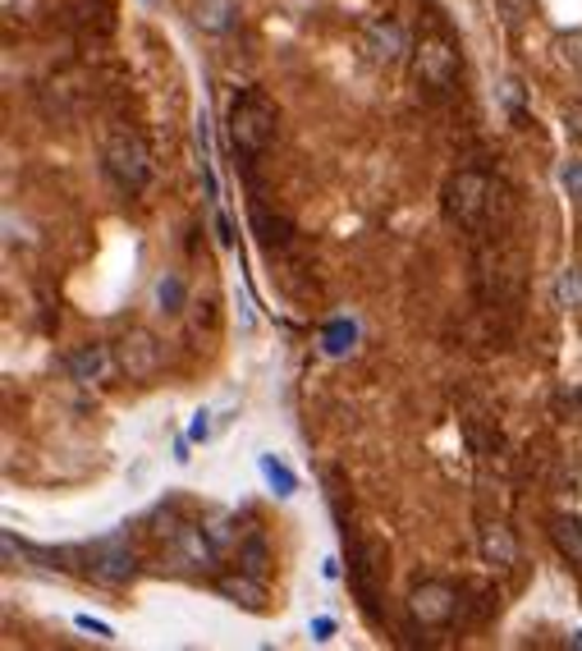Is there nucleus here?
<instances>
[{"instance_id": "19", "label": "nucleus", "mask_w": 582, "mask_h": 651, "mask_svg": "<svg viewBox=\"0 0 582 651\" xmlns=\"http://www.w3.org/2000/svg\"><path fill=\"white\" fill-rule=\"evenodd\" d=\"M349 345H353V326H349V322H335V326L326 330V349H330V353H344Z\"/></svg>"}, {"instance_id": "8", "label": "nucleus", "mask_w": 582, "mask_h": 651, "mask_svg": "<svg viewBox=\"0 0 582 651\" xmlns=\"http://www.w3.org/2000/svg\"><path fill=\"white\" fill-rule=\"evenodd\" d=\"M363 51L372 64H399L409 56V33L395 24V19H372L363 28Z\"/></svg>"}, {"instance_id": "20", "label": "nucleus", "mask_w": 582, "mask_h": 651, "mask_svg": "<svg viewBox=\"0 0 582 651\" xmlns=\"http://www.w3.org/2000/svg\"><path fill=\"white\" fill-rule=\"evenodd\" d=\"M559 184L569 189V197H578V202H582V161H569L565 170H559Z\"/></svg>"}, {"instance_id": "24", "label": "nucleus", "mask_w": 582, "mask_h": 651, "mask_svg": "<svg viewBox=\"0 0 582 651\" xmlns=\"http://www.w3.org/2000/svg\"><path fill=\"white\" fill-rule=\"evenodd\" d=\"M193 441H207V413H197V422H193Z\"/></svg>"}, {"instance_id": "15", "label": "nucleus", "mask_w": 582, "mask_h": 651, "mask_svg": "<svg viewBox=\"0 0 582 651\" xmlns=\"http://www.w3.org/2000/svg\"><path fill=\"white\" fill-rule=\"evenodd\" d=\"M266 565H271V546H266V537H243L239 542V569L262 578Z\"/></svg>"}, {"instance_id": "12", "label": "nucleus", "mask_w": 582, "mask_h": 651, "mask_svg": "<svg viewBox=\"0 0 582 651\" xmlns=\"http://www.w3.org/2000/svg\"><path fill=\"white\" fill-rule=\"evenodd\" d=\"M216 592L243 605V611H266V588H262V578L257 574H226V578H216Z\"/></svg>"}, {"instance_id": "18", "label": "nucleus", "mask_w": 582, "mask_h": 651, "mask_svg": "<svg viewBox=\"0 0 582 651\" xmlns=\"http://www.w3.org/2000/svg\"><path fill=\"white\" fill-rule=\"evenodd\" d=\"M262 473H266V482L276 486V496H294V478H289L276 459H262Z\"/></svg>"}, {"instance_id": "5", "label": "nucleus", "mask_w": 582, "mask_h": 651, "mask_svg": "<svg viewBox=\"0 0 582 651\" xmlns=\"http://www.w3.org/2000/svg\"><path fill=\"white\" fill-rule=\"evenodd\" d=\"M417 79L436 87V93H450L454 79H459V51H454V41L450 37H422L417 41Z\"/></svg>"}, {"instance_id": "4", "label": "nucleus", "mask_w": 582, "mask_h": 651, "mask_svg": "<svg viewBox=\"0 0 582 651\" xmlns=\"http://www.w3.org/2000/svg\"><path fill=\"white\" fill-rule=\"evenodd\" d=\"M116 367L129 381H151L156 372L166 367V345L156 340L151 330H129L116 340Z\"/></svg>"}, {"instance_id": "23", "label": "nucleus", "mask_w": 582, "mask_h": 651, "mask_svg": "<svg viewBox=\"0 0 582 651\" xmlns=\"http://www.w3.org/2000/svg\"><path fill=\"white\" fill-rule=\"evenodd\" d=\"M78 628H87V634H97V638H110V628H106V624H93L87 615H78Z\"/></svg>"}, {"instance_id": "2", "label": "nucleus", "mask_w": 582, "mask_h": 651, "mask_svg": "<svg viewBox=\"0 0 582 651\" xmlns=\"http://www.w3.org/2000/svg\"><path fill=\"white\" fill-rule=\"evenodd\" d=\"M101 161H106V174L116 179L124 193H143L151 184V152L138 133H110L101 147Z\"/></svg>"}, {"instance_id": "11", "label": "nucleus", "mask_w": 582, "mask_h": 651, "mask_svg": "<svg viewBox=\"0 0 582 651\" xmlns=\"http://www.w3.org/2000/svg\"><path fill=\"white\" fill-rule=\"evenodd\" d=\"M116 367V345H83L78 353H70V376L78 386H93V381H106V372Z\"/></svg>"}, {"instance_id": "22", "label": "nucleus", "mask_w": 582, "mask_h": 651, "mask_svg": "<svg viewBox=\"0 0 582 651\" xmlns=\"http://www.w3.org/2000/svg\"><path fill=\"white\" fill-rule=\"evenodd\" d=\"M565 133L573 143H582V101H573L569 110H565Z\"/></svg>"}, {"instance_id": "21", "label": "nucleus", "mask_w": 582, "mask_h": 651, "mask_svg": "<svg viewBox=\"0 0 582 651\" xmlns=\"http://www.w3.org/2000/svg\"><path fill=\"white\" fill-rule=\"evenodd\" d=\"M253 226L262 230V239H266V243H284V226H271V216H266L262 207L253 212Z\"/></svg>"}, {"instance_id": "1", "label": "nucleus", "mask_w": 582, "mask_h": 651, "mask_svg": "<svg viewBox=\"0 0 582 651\" xmlns=\"http://www.w3.org/2000/svg\"><path fill=\"white\" fill-rule=\"evenodd\" d=\"M230 143L243 156H262L266 147L276 143V106L266 101L262 93H239L230 101Z\"/></svg>"}, {"instance_id": "17", "label": "nucleus", "mask_w": 582, "mask_h": 651, "mask_svg": "<svg viewBox=\"0 0 582 651\" xmlns=\"http://www.w3.org/2000/svg\"><path fill=\"white\" fill-rule=\"evenodd\" d=\"M156 303H161V312H184V280L166 276L161 285H156Z\"/></svg>"}, {"instance_id": "9", "label": "nucleus", "mask_w": 582, "mask_h": 651, "mask_svg": "<svg viewBox=\"0 0 582 651\" xmlns=\"http://www.w3.org/2000/svg\"><path fill=\"white\" fill-rule=\"evenodd\" d=\"M216 542H211V532L203 523H189V528H174V555H179V565H189V569H207L211 559H216Z\"/></svg>"}, {"instance_id": "14", "label": "nucleus", "mask_w": 582, "mask_h": 651, "mask_svg": "<svg viewBox=\"0 0 582 651\" xmlns=\"http://www.w3.org/2000/svg\"><path fill=\"white\" fill-rule=\"evenodd\" d=\"M550 542H555V551L565 559L582 565V519H578V514H555V519H550Z\"/></svg>"}, {"instance_id": "16", "label": "nucleus", "mask_w": 582, "mask_h": 651, "mask_svg": "<svg viewBox=\"0 0 582 651\" xmlns=\"http://www.w3.org/2000/svg\"><path fill=\"white\" fill-rule=\"evenodd\" d=\"M555 299H559V308H582V266H565V272H559Z\"/></svg>"}, {"instance_id": "26", "label": "nucleus", "mask_w": 582, "mask_h": 651, "mask_svg": "<svg viewBox=\"0 0 582 651\" xmlns=\"http://www.w3.org/2000/svg\"><path fill=\"white\" fill-rule=\"evenodd\" d=\"M569 642H573V647L582 651V628H578V634H569Z\"/></svg>"}, {"instance_id": "6", "label": "nucleus", "mask_w": 582, "mask_h": 651, "mask_svg": "<svg viewBox=\"0 0 582 651\" xmlns=\"http://www.w3.org/2000/svg\"><path fill=\"white\" fill-rule=\"evenodd\" d=\"M459 611V592L450 588V582H417V588L409 592V615L422 624V628H440L450 624Z\"/></svg>"}, {"instance_id": "3", "label": "nucleus", "mask_w": 582, "mask_h": 651, "mask_svg": "<svg viewBox=\"0 0 582 651\" xmlns=\"http://www.w3.org/2000/svg\"><path fill=\"white\" fill-rule=\"evenodd\" d=\"M486 207H490V179H486L482 170H459V174H450V184H445V216L473 230Z\"/></svg>"}, {"instance_id": "25", "label": "nucleus", "mask_w": 582, "mask_h": 651, "mask_svg": "<svg viewBox=\"0 0 582 651\" xmlns=\"http://www.w3.org/2000/svg\"><path fill=\"white\" fill-rule=\"evenodd\" d=\"M312 634H317V638H330V634H335V624H330V619H317V624H312Z\"/></svg>"}, {"instance_id": "13", "label": "nucleus", "mask_w": 582, "mask_h": 651, "mask_svg": "<svg viewBox=\"0 0 582 651\" xmlns=\"http://www.w3.org/2000/svg\"><path fill=\"white\" fill-rule=\"evenodd\" d=\"M193 24L211 37H226L239 24V0H193Z\"/></svg>"}, {"instance_id": "10", "label": "nucleus", "mask_w": 582, "mask_h": 651, "mask_svg": "<svg viewBox=\"0 0 582 651\" xmlns=\"http://www.w3.org/2000/svg\"><path fill=\"white\" fill-rule=\"evenodd\" d=\"M477 546H482V559L490 569H513L519 565V542H513V532L505 528V523H482V532H477Z\"/></svg>"}, {"instance_id": "7", "label": "nucleus", "mask_w": 582, "mask_h": 651, "mask_svg": "<svg viewBox=\"0 0 582 651\" xmlns=\"http://www.w3.org/2000/svg\"><path fill=\"white\" fill-rule=\"evenodd\" d=\"M87 559H93L87 574L110 582V588H124V582H133V574H138V555H133L129 546H120V542H97L93 551H87Z\"/></svg>"}]
</instances>
